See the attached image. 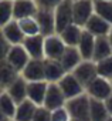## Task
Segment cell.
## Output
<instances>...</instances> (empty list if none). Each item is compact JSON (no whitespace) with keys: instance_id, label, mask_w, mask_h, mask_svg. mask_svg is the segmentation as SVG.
<instances>
[{"instance_id":"6da1fadb","label":"cell","mask_w":112,"mask_h":121,"mask_svg":"<svg viewBox=\"0 0 112 121\" xmlns=\"http://www.w3.org/2000/svg\"><path fill=\"white\" fill-rule=\"evenodd\" d=\"M64 107L72 121H89V97L87 93L67 100Z\"/></svg>"},{"instance_id":"7a4b0ae2","label":"cell","mask_w":112,"mask_h":121,"mask_svg":"<svg viewBox=\"0 0 112 121\" xmlns=\"http://www.w3.org/2000/svg\"><path fill=\"white\" fill-rule=\"evenodd\" d=\"M54 19H55V31H57V34H60L70 24H74L72 0H63V2L55 7Z\"/></svg>"},{"instance_id":"3957f363","label":"cell","mask_w":112,"mask_h":121,"mask_svg":"<svg viewBox=\"0 0 112 121\" xmlns=\"http://www.w3.org/2000/svg\"><path fill=\"white\" fill-rule=\"evenodd\" d=\"M72 76L80 81V84L87 88L88 84L98 77V71H96V63L92 60H82V61L71 71Z\"/></svg>"},{"instance_id":"277c9868","label":"cell","mask_w":112,"mask_h":121,"mask_svg":"<svg viewBox=\"0 0 112 121\" xmlns=\"http://www.w3.org/2000/svg\"><path fill=\"white\" fill-rule=\"evenodd\" d=\"M85 93L89 98H95V100H101L105 101L109 95H112V86L111 81L104 78V77H96L94 78L88 87L85 88Z\"/></svg>"},{"instance_id":"5b68a950","label":"cell","mask_w":112,"mask_h":121,"mask_svg":"<svg viewBox=\"0 0 112 121\" xmlns=\"http://www.w3.org/2000/svg\"><path fill=\"white\" fill-rule=\"evenodd\" d=\"M94 14V0H72L74 24L84 29L89 17Z\"/></svg>"},{"instance_id":"8992f818","label":"cell","mask_w":112,"mask_h":121,"mask_svg":"<svg viewBox=\"0 0 112 121\" xmlns=\"http://www.w3.org/2000/svg\"><path fill=\"white\" fill-rule=\"evenodd\" d=\"M67 46L60 37V34H51L44 37V58L60 60L65 51Z\"/></svg>"},{"instance_id":"52a82bcc","label":"cell","mask_w":112,"mask_h":121,"mask_svg":"<svg viewBox=\"0 0 112 121\" xmlns=\"http://www.w3.org/2000/svg\"><path fill=\"white\" fill-rule=\"evenodd\" d=\"M65 103H67V98L63 94V91L58 87V84L57 83H48L43 107H45L50 111H54V110L63 108L65 105Z\"/></svg>"},{"instance_id":"ba28073f","label":"cell","mask_w":112,"mask_h":121,"mask_svg":"<svg viewBox=\"0 0 112 121\" xmlns=\"http://www.w3.org/2000/svg\"><path fill=\"white\" fill-rule=\"evenodd\" d=\"M20 76L27 81H45L44 80V58H30Z\"/></svg>"},{"instance_id":"9c48e42d","label":"cell","mask_w":112,"mask_h":121,"mask_svg":"<svg viewBox=\"0 0 112 121\" xmlns=\"http://www.w3.org/2000/svg\"><path fill=\"white\" fill-rule=\"evenodd\" d=\"M58 87L61 88L63 94L65 95L67 100H71L74 97H78L85 93V88L80 84V81L72 76V73H67L58 83Z\"/></svg>"},{"instance_id":"30bf717a","label":"cell","mask_w":112,"mask_h":121,"mask_svg":"<svg viewBox=\"0 0 112 121\" xmlns=\"http://www.w3.org/2000/svg\"><path fill=\"white\" fill-rule=\"evenodd\" d=\"M6 61L12 67H14L19 73H21L23 69L26 67V64L30 61V56L27 54V51L24 50V47L21 44H17V46L10 47L7 57H6Z\"/></svg>"},{"instance_id":"8fae6325","label":"cell","mask_w":112,"mask_h":121,"mask_svg":"<svg viewBox=\"0 0 112 121\" xmlns=\"http://www.w3.org/2000/svg\"><path fill=\"white\" fill-rule=\"evenodd\" d=\"M34 17L38 23L40 34H43L44 37L51 36V34H57V31H55L54 10H41V9H38Z\"/></svg>"},{"instance_id":"7c38bea8","label":"cell","mask_w":112,"mask_h":121,"mask_svg":"<svg viewBox=\"0 0 112 121\" xmlns=\"http://www.w3.org/2000/svg\"><path fill=\"white\" fill-rule=\"evenodd\" d=\"M21 46L30 56V58H44V36H28L24 37Z\"/></svg>"},{"instance_id":"4fadbf2b","label":"cell","mask_w":112,"mask_h":121,"mask_svg":"<svg viewBox=\"0 0 112 121\" xmlns=\"http://www.w3.org/2000/svg\"><path fill=\"white\" fill-rule=\"evenodd\" d=\"M65 74L67 73L63 69L60 60L44 58V80L47 83H58Z\"/></svg>"},{"instance_id":"5bb4252c","label":"cell","mask_w":112,"mask_h":121,"mask_svg":"<svg viewBox=\"0 0 112 121\" xmlns=\"http://www.w3.org/2000/svg\"><path fill=\"white\" fill-rule=\"evenodd\" d=\"M48 83L47 81H30L27 83V100L34 103L37 107L44 104L45 93Z\"/></svg>"},{"instance_id":"9a60e30c","label":"cell","mask_w":112,"mask_h":121,"mask_svg":"<svg viewBox=\"0 0 112 121\" xmlns=\"http://www.w3.org/2000/svg\"><path fill=\"white\" fill-rule=\"evenodd\" d=\"M37 10L38 9L34 3V0H16V2H13V19L14 20L34 17Z\"/></svg>"},{"instance_id":"2e32d148","label":"cell","mask_w":112,"mask_h":121,"mask_svg":"<svg viewBox=\"0 0 112 121\" xmlns=\"http://www.w3.org/2000/svg\"><path fill=\"white\" fill-rule=\"evenodd\" d=\"M112 26L109 23H106L104 19H101L99 16H96L95 13L89 17V20L87 22V24L84 26V30H87L88 33H91L95 37H101V36H108L111 31Z\"/></svg>"},{"instance_id":"e0dca14e","label":"cell","mask_w":112,"mask_h":121,"mask_svg":"<svg viewBox=\"0 0 112 121\" xmlns=\"http://www.w3.org/2000/svg\"><path fill=\"white\" fill-rule=\"evenodd\" d=\"M4 91L16 104H20L21 101L27 100V81L21 76H19Z\"/></svg>"},{"instance_id":"ac0fdd59","label":"cell","mask_w":112,"mask_h":121,"mask_svg":"<svg viewBox=\"0 0 112 121\" xmlns=\"http://www.w3.org/2000/svg\"><path fill=\"white\" fill-rule=\"evenodd\" d=\"M2 33H3V36L6 37V40L12 44V46H17V44H21L23 43V40H24V34H23V31H21V29H20V26H19V22L17 20H12V22H9L6 26H3L2 29Z\"/></svg>"},{"instance_id":"d6986e66","label":"cell","mask_w":112,"mask_h":121,"mask_svg":"<svg viewBox=\"0 0 112 121\" xmlns=\"http://www.w3.org/2000/svg\"><path fill=\"white\" fill-rule=\"evenodd\" d=\"M81 61H82V57L77 47H67L63 57L60 58V63L65 70V73H71Z\"/></svg>"},{"instance_id":"ffe728a7","label":"cell","mask_w":112,"mask_h":121,"mask_svg":"<svg viewBox=\"0 0 112 121\" xmlns=\"http://www.w3.org/2000/svg\"><path fill=\"white\" fill-rule=\"evenodd\" d=\"M94 47H95V36H92L91 33H88L87 30L82 29V34H81V39L77 46L82 60H92Z\"/></svg>"},{"instance_id":"44dd1931","label":"cell","mask_w":112,"mask_h":121,"mask_svg":"<svg viewBox=\"0 0 112 121\" xmlns=\"http://www.w3.org/2000/svg\"><path fill=\"white\" fill-rule=\"evenodd\" d=\"M112 56V47L109 44V40L106 36L95 37V47H94V54H92V61L98 63L101 60Z\"/></svg>"},{"instance_id":"7402d4cb","label":"cell","mask_w":112,"mask_h":121,"mask_svg":"<svg viewBox=\"0 0 112 121\" xmlns=\"http://www.w3.org/2000/svg\"><path fill=\"white\" fill-rule=\"evenodd\" d=\"M36 110H37V105L34 103H31L30 100H24L16 105L13 121H33Z\"/></svg>"},{"instance_id":"603a6c76","label":"cell","mask_w":112,"mask_h":121,"mask_svg":"<svg viewBox=\"0 0 112 121\" xmlns=\"http://www.w3.org/2000/svg\"><path fill=\"white\" fill-rule=\"evenodd\" d=\"M81 34H82V27L77 24H70L60 33V37L63 39L67 47H77L81 39Z\"/></svg>"},{"instance_id":"cb8c5ba5","label":"cell","mask_w":112,"mask_h":121,"mask_svg":"<svg viewBox=\"0 0 112 121\" xmlns=\"http://www.w3.org/2000/svg\"><path fill=\"white\" fill-rule=\"evenodd\" d=\"M20 76V73L12 67L6 60H2L0 61V86H2L4 90Z\"/></svg>"},{"instance_id":"d4e9b609","label":"cell","mask_w":112,"mask_h":121,"mask_svg":"<svg viewBox=\"0 0 112 121\" xmlns=\"http://www.w3.org/2000/svg\"><path fill=\"white\" fill-rule=\"evenodd\" d=\"M109 117L106 105L101 100L89 98V121H105Z\"/></svg>"},{"instance_id":"484cf974","label":"cell","mask_w":112,"mask_h":121,"mask_svg":"<svg viewBox=\"0 0 112 121\" xmlns=\"http://www.w3.org/2000/svg\"><path fill=\"white\" fill-rule=\"evenodd\" d=\"M94 13L112 26V0H94Z\"/></svg>"},{"instance_id":"4316f807","label":"cell","mask_w":112,"mask_h":121,"mask_svg":"<svg viewBox=\"0 0 112 121\" xmlns=\"http://www.w3.org/2000/svg\"><path fill=\"white\" fill-rule=\"evenodd\" d=\"M17 22H19V26H20V29H21V31L26 37L40 34V27H38V23H37L36 17H26V19L17 20Z\"/></svg>"},{"instance_id":"83f0119b","label":"cell","mask_w":112,"mask_h":121,"mask_svg":"<svg viewBox=\"0 0 112 121\" xmlns=\"http://www.w3.org/2000/svg\"><path fill=\"white\" fill-rule=\"evenodd\" d=\"M13 20V2L0 0V29Z\"/></svg>"},{"instance_id":"f1b7e54d","label":"cell","mask_w":112,"mask_h":121,"mask_svg":"<svg viewBox=\"0 0 112 121\" xmlns=\"http://www.w3.org/2000/svg\"><path fill=\"white\" fill-rule=\"evenodd\" d=\"M16 103L9 97V94L4 91L3 94H0V110H2L10 120L14 118V112H16Z\"/></svg>"},{"instance_id":"f546056e","label":"cell","mask_w":112,"mask_h":121,"mask_svg":"<svg viewBox=\"0 0 112 121\" xmlns=\"http://www.w3.org/2000/svg\"><path fill=\"white\" fill-rule=\"evenodd\" d=\"M96 71H98L99 77H104L106 80L112 78V56L96 63Z\"/></svg>"},{"instance_id":"4dcf8cb0","label":"cell","mask_w":112,"mask_h":121,"mask_svg":"<svg viewBox=\"0 0 112 121\" xmlns=\"http://www.w3.org/2000/svg\"><path fill=\"white\" fill-rule=\"evenodd\" d=\"M63 0H34V3L37 6V9H41V10H55Z\"/></svg>"},{"instance_id":"1f68e13d","label":"cell","mask_w":112,"mask_h":121,"mask_svg":"<svg viewBox=\"0 0 112 121\" xmlns=\"http://www.w3.org/2000/svg\"><path fill=\"white\" fill-rule=\"evenodd\" d=\"M51 121H72L65 107L51 111Z\"/></svg>"},{"instance_id":"d6a6232c","label":"cell","mask_w":112,"mask_h":121,"mask_svg":"<svg viewBox=\"0 0 112 121\" xmlns=\"http://www.w3.org/2000/svg\"><path fill=\"white\" fill-rule=\"evenodd\" d=\"M33 121H51V111L43 105L37 107L36 114L33 117Z\"/></svg>"},{"instance_id":"836d02e7","label":"cell","mask_w":112,"mask_h":121,"mask_svg":"<svg viewBox=\"0 0 112 121\" xmlns=\"http://www.w3.org/2000/svg\"><path fill=\"white\" fill-rule=\"evenodd\" d=\"M10 47H12V44L6 40V37L3 36L2 30H0V61H2V60H6Z\"/></svg>"},{"instance_id":"e575fe53","label":"cell","mask_w":112,"mask_h":121,"mask_svg":"<svg viewBox=\"0 0 112 121\" xmlns=\"http://www.w3.org/2000/svg\"><path fill=\"white\" fill-rule=\"evenodd\" d=\"M104 103H105V105H106V110H108L109 115H112V95H109Z\"/></svg>"},{"instance_id":"d590c367","label":"cell","mask_w":112,"mask_h":121,"mask_svg":"<svg viewBox=\"0 0 112 121\" xmlns=\"http://www.w3.org/2000/svg\"><path fill=\"white\" fill-rule=\"evenodd\" d=\"M0 121H13V120H10L2 110H0Z\"/></svg>"},{"instance_id":"8d00e7d4","label":"cell","mask_w":112,"mask_h":121,"mask_svg":"<svg viewBox=\"0 0 112 121\" xmlns=\"http://www.w3.org/2000/svg\"><path fill=\"white\" fill-rule=\"evenodd\" d=\"M106 37H108V40H109V44H111V47H112V29H111V31H109V34H108Z\"/></svg>"},{"instance_id":"74e56055","label":"cell","mask_w":112,"mask_h":121,"mask_svg":"<svg viewBox=\"0 0 112 121\" xmlns=\"http://www.w3.org/2000/svg\"><path fill=\"white\" fill-rule=\"evenodd\" d=\"M3 93H4V88H3L2 86H0V94H3Z\"/></svg>"},{"instance_id":"f35d334b","label":"cell","mask_w":112,"mask_h":121,"mask_svg":"<svg viewBox=\"0 0 112 121\" xmlns=\"http://www.w3.org/2000/svg\"><path fill=\"white\" fill-rule=\"evenodd\" d=\"M105 121H112V115H109V117H108V118H106Z\"/></svg>"},{"instance_id":"ab89813d","label":"cell","mask_w":112,"mask_h":121,"mask_svg":"<svg viewBox=\"0 0 112 121\" xmlns=\"http://www.w3.org/2000/svg\"><path fill=\"white\" fill-rule=\"evenodd\" d=\"M109 81H111V86H112V78H111V80H109Z\"/></svg>"},{"instance_id":"60d3db41","label":"cell","mask_w":112,"mask_h":121,"mask_svg":"<svg viewBox=\"0 0 112 121\" xmlns=\"http://www.w3.org/2000/svg\"><path fill=\"white\" fill-rule=\"evenodd\" d=\"M10 2H16V0H10Z\"/></svg>"}]
</instances>
